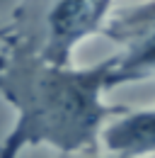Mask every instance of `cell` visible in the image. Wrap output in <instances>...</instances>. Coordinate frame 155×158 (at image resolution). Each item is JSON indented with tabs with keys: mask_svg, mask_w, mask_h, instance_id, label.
<instances>
[{
	"mask_svg": "<svg viewBox=\"0 0 155 158\" xmlns=\"http://www.w3.org/2000/svg\"><path fill=\"white\" fill-rule=\"evenodd\" d=\"M112 73L114 56L75 68L0 34V98L17 112L0 141V158H19L34 146H54L58 153L99 148L104 124L126 110L104 100L112 90Z\"/></svg>",
	"mask_w": 155,
	"mask_h": 158,
	"instance_id": "6da1fadb",
	"label": "cell"
},
{
	"mask_svg": "<svg viewBox=\"0 0 155 158\" xmlns=\"http://www.w3.org/2000/svg\"><path fill=\"white\" fill-rule=\"evenodd\" d=\"M112 0H19L0 34L22 39L44 59L70 63L82 39L102 34Z\"/></svg>",
	"mask_w": 155,
	"mask_h": 158,
	"instance_id": "7a4b0ae2",
	"label": "cell"
},
{
	"mask_svg": "<svg viewBox=\"0 0 155 158\" xmlns=\"http://www.w3.org/2000/svg\"><path fill=\"white\" fill-rule=\"evenodd\" d=\"M102 34L121 46L114 56L112 88L155 78V0L112 15Z\"/></svg>",
	"mask_w": 155,
	"mask_h": 158,
	"instance_id": "3957f363",
	"label": "cell"
},
{
	"mask_svg": "<svg viewBox=\"0 0 155 158\" xmlns=\"http://www.w3.org/2000/svg\"><path fill=\"white\" fill-rule=\"evenodd\" d=\"M99 143L104 151L121 153L129 158L155 156V107L148 110H124L112 117L104 129Z\"/></svg>",
	"mask_w": 155,
	"mask_h": 158,
	"instance_id": "277c9868",
	"label": "cell"
},
{
	"mask_svg": "<svg viewBox=\"0 0 155 158\" xmlns=\"http://www.w3.org/2000/svg\"><path fill=\"white\" fill-rule=\"evenodd\" d=\"M58 158H129L121 156V153H112V151H99V148H92V151H68V153H58Z\"/></svg>",
	"mask_w": 155,
	"mask_h": 158,
	"instance_id": "5b68a950",
	"label": "cell"
}]
</instances>
